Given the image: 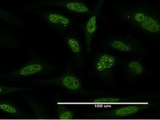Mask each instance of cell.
Masks as SVG:
<instances>
[{
    "instance_id": "obj_1",
    "label": "cell",
    "mask_w": 160,
    "mask_h": 120,
    "mask_svg": "<svg viewBox=\"0 0 160 120\" xmlns=\"http://www.w3.org/2000/svg\"><path fill=\"white\" fill-rule=\"evenodd\" d=\"M120 9L122 19L137 30L152 36L160 35V17L154 7L137 4L122 6Z\"/></svg>"
},
{
    "instance_id": "obj_2",
    "label": "cell",
    "mask_w": 160,
    "mask_h": 120,
    "mask_svg": "<svg viewBox=\"0 0 160 120\" xmlns=\"http://www.w3.org/2000/svg\"><path fill=\"white\" fill-rule=\"evenodd\" d=\"M104 47L108 50L128 54H143L146 50L142 42L132 36L115 35L108 38Z\"/></svg>"
},
{
    "instance_id": "obj_3",
    "label": "cell",
    "mask_w": 160,
    "mask_h": 120,
    "mask_svg": "<svg viewBox=\"0 0 160 120\" xmlns=\"http://www.w3.org/2000/svg\"><path fill=\"white\" fill-rule=\"evenodd\" d=\"M71 67L68 66L66 71L59 76L48 80L35 81L34 83L42 85L59 86L70 92L86 94L88 92L84 89L80 78L72 72Z\"/></svg>"
},
{
    "instance_id": "obj_4",
    "label": "cell",
    "mask_w": 160,
    "mask_h": 120,
    "mask_svg": "<svg viewBox=\"0 0 160 120\" xmlns=\"http://www.w3.org/2000/svg\"><path fill=\"white\" fill-rule=\"evenodd\" d=\"M154 105L149 103L130 104L114 109L91 113L87 115L86 117L90 119H119L136 114Z\"/></svg>"
},
{
    "instance_id": "obj_5",
    "label": "cell",
    "mask_w": 160,
    "mask_h": 120,
    "mask_svg": "<svg viewBox=\"0 0 160 120\" xmlns=\"http://www.w3.org/2000/svg\"><path fill=\"white\" fill-rule=\"evenodd\" d=\"M118 62V58L113 53L107 52L98 53L94 59L93 73L102 80H110Z\"/></svg>"
},
{
    "instance_id": "obj_6",
    "label": "cell",
    "mask_w": 160,
    "mask_h": 120,
    "mask_svg": "<svg viewBox=\"0 0 160 120\" xmlns=\"http://www.w3.org/2000/svg\"><path fill=\"white\" fill-rule=\"evenodd\" d=\"M59 7L75 14L88 15L92 13V9L81 0H42L31 7Z\"/></svg>"
},
{
    "instance_id": "obj_7",
    "label": "cell",
    "mask_w": 160,
    "mask_h": 120,
    "mask_svg": "<svg viewBox=\"0 0 160 120\" xmlns=\"http://www.w3.org/2000/svg\"><path fill=\"white\" fill-rule=\"evenodd\" d=\"M50 67V65L42 60L34 59L23 65L13 71L6 74L4 78L8 80L23 79L45 72Z\"/></svg>"
},
{
    "instance_id": "obj_8",
    "label": "cell",
    "mask_w": 160,
    "mask_h": 120,
    "mask_svg": "<svg viewBox=\"0 0 160 120\" xmlns=\"http://www.w3.org/2000/svg\"><path fill=\"white\" fill-rule=\"evenodd\" d=\"M106 0H98L92 12L87 19L83 27L84 36L87 52L91 53V46L93 38L95 35L98 29L99 16Z\"/></svg>"
},
{
    "instance_id": "obj_9",
    "label": "cell",
    "mask_w": 160,
    "mask_h": 120,
    "mask_svg": "<svg viewBox=\"0 0 160 120\" xmlns=\"http://www.w3.org/2000/svg\"><path fill=\"white\" fill-rule=\"evenodd\" d=\"M40 14L49 25L58 29L67 30L73 25L72 19L63 13L55 11H41Z\"/></svg>"
},
{
    "instance_id": "obj_10",
    "label": "cell",
    "mask_w": 160,
    "mask_h": 120,
    "mask_svg": "<svg viewBox=\"0 0 160 120\" xmlns=\"http://www.w3.org/2000/svg\"><path fill=\"white\" fill-rule=\"evenodd\" d=\"M65 43L76 58L78 65L81 67L83 60V48L81 41L74 35H68L65 38Z\"/></svg>"
},
{
    "instance_id": "obj_11",
    "label": "cell",
    "mask_w": 160,
    "mask_h": 120,
    "mask_svg": "<svg viewBox=\"0 0 160 120\" xmlns=\"http://www.w3.org/2000/svg\"><path fill=\"white\" fill-rule=\"evenodd\" d=\"M124 70L127 75L138 77L145 73L146 68L142 60L138 58H132L126 61L124 64Z\"/></svg>"
},
{
    "instance_id": "obj_12",
    "label": "cell",
    "mask_w": 160,
    "mask_h": 120,
    "mask_svg": "<svg viewBox=\"0 0 160 120\" xmlns=\"http://www.w3.org/2000/svg\"><path fill=\"white\" fill-rule=\"evenodd\" d=\"M0 20L10 25L21 27L24 25V19L0 6Z\"/></svg>"
},
{
    "instance_id": "obj_13",
    "label": "cell",
    "mask_w": 160,
    "mask_h": 120,
    "mask_svg": "<svg viewBox=\"0 0 160 120\" xmlns=\"http://www.w3.org/2000/svg\"><path fill=\"white\" fill-rule=\"evenodd\" d=\"M0 111L16 118L25 117V114L14 103L6 100H0Z\"/></svg>"
},
{
    "instance_id": "obj_14",
    "label": "cell",
    "mask_w": 160,
    "mask_h": 120,
    "mask_svg": "<svg viewBox=\"0 0 160 120\" xmlns=\"http://www.w3.org/2000/svg\"><path fill=\"white\" fill-rule=\"evenodd\" d=\"M130 102L128 98H124L118 97H102L93 99L89 100L88 103L95 104H121Z\"/></svg>"
},
{
    "instance_id": "obj_15",
    "label": "cell",
    "mask_w": 160,
    "mask_h": 120,
    "mask_svg": "<svg viewBox=\"0 0 160 120\" xmlns=\"http://www.w3.org/2000/svg\"><path fill=\"white\" fill-rule=\"evenodd\" d=\"M27 101L30 108L35 115V119H48V116L45 108L40 103L31 98H27Z\"/></svg>"
},
{
    "instance_id": "obj_16",
    "label": "cell",
    "mask_w": 160,
    "mask_h": 120,
    "mask_svg": "<svg viewBox=\"0 0 160 120\" xmlns=\"http://www.w3.org/2000/svg\"><path fill=\"white\" fill-rule=\"evenodd\" d=\"M57 118L60 120H72L74 119L75 112L62 103L57 104Z\"/></svg>"
},
{
    "instance_id": "obj_17",
    "label": "cell",
    "mask_w": 160,
    "mask_h": 120,
    "mask_svg": "<svg viewBox=\"0 0 160 120\" xmlns=\"http://www.w3.org/2000/svg\"><path fill=\"white\" fill-rule=\"evenodd\" d=\"M0 46L15 47L17 46L16 40L14 36L0 29Z\"/></svg>"
},
{
    "instance_id": "obj_18",
    "label": "cell",
    "mask_w": 160,
    "mask_h": 120,
    "mask_svg": "<svg viewBox=\"0 0 160 120\" xmlns=\"http://www.w3.org/2000/svg\"><path fill=\"white\" fill-rule=\"evenodd\" d=\"M32 87L10 86L0 85V95H8L9 94L21 92L29 91L34 90Z\"/></svg>"
}]
</instances>
